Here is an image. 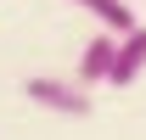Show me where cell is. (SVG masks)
I'll use <instances>...</instances> for the list:
<instances>
[{
	"mask_svg": "<svg viewBox=\"0 0 146 140\" xmlns=\"http://www.w3.org/2000/svg\"><path fill=\"white\" fill-rule=\"evenodd\" d=\"M141 73H146V28H135V34H124V39H118V56H112L107 84H112V90H129Z\"/></svg>",
	"mask_w": 146,
	"mask_h": 140,
	"instance_id": "cell-2",
	"label": "cell"
},
{
	"mask_svg": "<svg viewBox=\"0 0 146 140\" xmlns=\"http://www.w3.org/2000/svg\"><path fill=\"white\" fill-rule=\"evenodd\" d=\"M79 11H90L96 22H101V34H112V39H124V34H135L141 22H135V11H129V0H73Z\"/></svg>",
	"mask_w": 146,
	"mask_h": 140,
	"instance_id": "cell-3",
	"label": "cell"
},
{
	"mask_svg": "<svg viewBox=\"0 0 146 140\" xmlns=\"http://www.w3.org/2000/svg\"><path fill=\"white\" fill-rule=\"evenodd\" d=\"M112 56H118V39H112V34H96L90 45H84V56H79V84H84V90H90V84H107Z\"/></svg>",
	"mask_w": 146,
	"mask_h": 140,
	"instance_id": "cell-4",
	"label": "cell"
},
{
	"mask_svg": "<svg viewBox=\"0 0 146 140\" xmlns=\"http://www.w3.org/2000/svg\"><path fill=\"white\" fill-rule=\"evenodd\" d=\"M23 95L34 106H45V112H62V118H90L96 101L84 84H73V79H51V73H34L28 84H23Z\"/></svg>",
	"mask_w": 146,
	"mask_h": 140,
	"instance_id": "cell-1",
	"label": "cell"
}]
</instances>
